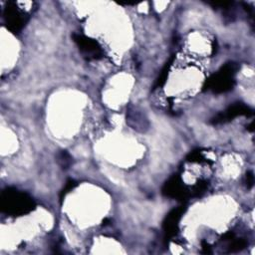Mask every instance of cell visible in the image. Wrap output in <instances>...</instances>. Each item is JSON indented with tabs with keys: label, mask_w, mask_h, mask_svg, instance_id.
<instances>
[{
	"label": "cell",
	"mask_w": 255,
	"mask_h": 255,
	"mask_svg": "<svg viewBox=\"0 0 255 255\" xmlns=\"http://www.w3.org/2000/svg\"><path fill=\"white\" fill-rule=\"evenodd\" d=\"M26 14L22 12L13 2L7 3L4 9L6 27L13 33L19 32L26 23Z\"/></svg>",
	"instance_id": "3"
},
{
	"label": "cell",
	"mask_w": 255,
	"mask_h": 255,
	"mask_svg": "<svg viewBox=\"0 0 255 255\" xmlns=\"http://www.w3.org/2000/svg\"><path fill=\"white\" fill-rule=\"evenodd\" d=\"M235 73V66L227 64L221 70L213 75L207 82L206 87L213 90L215 93H222L230 90L233 86V74Z\"/></svg>",
	"instance_id": "2"
},
{
	"label": "cell",
	"mask_w": 255,
	"mask_h": 255,
	"mask_svg": "<svg viewBox=\"0 0 255 255\" xmlns=\"http://www.w3.org/2000/svg\"><path fill=\"white\" fill-rule=\"evenodd\" d=\"M163 193L169 197L182 198L184 197L186 191L180 178L178 176H173L165 183L163 187Z\"/></svg>",
	"instance_id": "6"
},
{
	"label": "cell",
	"mask_w": 255,
	"mask_h": 255,
	"mask_svg": "<svg viewBox=\"0 0 255 255\" xmlns=\"http://www.w3.org/2000/svg\"><path fill=\"white\" fill-rule=\"evenodd\" d=\"M73 39L77 43L81 52L89 59L96 60L102 58L103 51L101 49V46L95 40L87 38L81 34H74Z\"/></svg>",
	"instance_id": "4"
},
{
	"label": "cell",
	"mask_w": 255,
	"mask_h": 255,
	"mask_svg": "<svg viewBox=\"0 0 255 255\" xmlns=\"http://www.w3.org/2000/svg\"><path fill=\"white\" fill-rule=\"evenodd\" d=\"M249 109L242 105V104H236V105H233L231 107H229L226 111H224L223 113L217 115L212 123L213 124H221V123H225L237 116H242V115H248L249 114Z\"/></svg>",
	"instance_id": "5"
},
{
	"label": "cell",
	"mask_w": 255,
	"mask_h": 255,
	"mask_svg": "<svg viewBox=\"0 0 255 255\" xmlns=\"http://www.w3.org/2000/svg\"><path fill=\"white\" fill-rule=\"evenodd\" d=\"M181 213H182V209H174L167 215L166 221L164 223V228L168 235L174 234V231L177 228V223L179 221Z\"/></svg>",
	"instance_id": "7"
},
{
	"label": "cell",
	"mask_w": 255,
	"mask_h": 255,
	"mask_svg": "<svg viewBox=\"0 0 255 255\" xmlns=\"http://www.w3.org/2000/svg\"><path fill=\"white\" fill-rule=\"evenodd\" d=\"M0 206L2 212L12 216H20L32 211L35 203L25 192L14 188H6L1 193Z\"/></svg>",
	"instance_id": "1"
}]
</instances>
